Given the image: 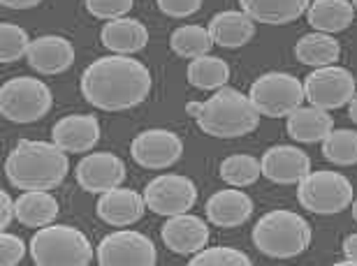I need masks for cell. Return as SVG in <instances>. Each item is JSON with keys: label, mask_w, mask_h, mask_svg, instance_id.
Wrapping results in <instances>:
<instances>
[{"label": "cell", "mask_w": 357, "mask_h": 266, "mask_svg": "<svg viewBox=\"0 0 357 266\" xmlns=\"http://www.w3.org/2000/svg\"><path fill=\"white\" fill-rule=\"evenodd\" d=\"M14 218H17V213H14V201L5 190H0V229L7 232V227L12 225Z\"/></svg>", "instance_id": "obj_36"}, {"label": "cell", "mask_w": 357, "mask_h": 266, "mask_svg": "<svg viewBox=\"0 0 357 266\" xmlns=\"http://www.w3.org/2000/svg\"><path fill=\"white\" fill-rule=\"evenodd\" d=\"M323 155L337 167L357 164V130H332L323 139Z\"/></svg>", "instance_id": "obj_30"}, {"label": "cell", "mask_w": 357, "mask_h": 266, "mask_svg": "<svg viewBox=\"0 0 357 266\" xmlns=\"http://www.w3.org/2000/svg\"><path fill=\"white\" fill-rule=\"evenodd\" d=\"M169 47H172V52L176 56L192 61V58H199V56L209 54L213 47V40H211L209 28L190 24V26L176 28L172 33V38H169Z\"/></svg>", "instance_id": "obj_28"}, {"label": "cell", "mask_w": 357, "mask_h": 266, "mask_svg": "<svg viewBox=\"0 0 357 266\" xmlns=\"http://www.w3.org/2000/svg\"><path fill=\"white\" fill-rule=\"evenodd\" d=\"M70 171L68 153L52 141L24 139L10 150L5 160V176L17 190H54L66 181Z\"/></svg>", "instance_id": "obj_2"}, {"label": "cell", "mask_w": 357, "mask_h": 266, "mask_svg": "<svg viewBox=\"0 0 357 266\" xmlns=\"http://www.w3.org/2000/svg\"><path fill=\"white\" fill-rule=\"evenodd\" d=\"M351 3H353V7H355V10H357V0H351Z\"/></svg>", "instance_id": "obj_41"}, {"label": "cell", "mask_w": 357, "mask_h": 266, "mask_svg": "<svg viewBox=\"0 0 357 266\" xmlns=\"http://www.w3.org/2000/svg\"><path fill=\"white\" fill-rule=\"evenodd\" d=\"M344 255H346V260L341 262V266H346V264L357 266V234L346 236V241H344Z\"/></svg>", "instance_id": "obj_37"}, {"label": "cell", "mask_w": 357, "mask_h": 266, "mask_svg": "<svg viewBox=\"0 0 357 266\" xmlns=\"http://www.w3.org/2000/svg\"><path fill=\"white\" fill-rule=\"evenodd\" d=\"M158 262L153 241L132 229H119L98 243V264L102 266H153Z\"/></svg>", "instance_id": "obj_10"}, {"label": "cell", "mask_w": 357, "mask_h": 266, "mask_svg": "<svg viewBox=\"0 0 357 266\" xmlns=\"http://www.w3.org/2000/svg\"><path fill=\"white\" fill-rule=\"evenodd\" d=\"M185 111L197 120L199 130L216 139L246 136L260 125V111L253 107L251 97L227 86L218 88L204 102H188Z\"/></svg>", "instance_id": "obj_3"}, {"label": "cell", "mask_w": 357, "mask_h": 266, "mask_svg": "<svg viewBox=\"0 0 357 266\" xmlns=\"http://www.w3.org/2000/svg\"><path fill=\"white\" fill-rule=\"evenodd\" d=\"M77 183L91 195L119 188L126 181V164L114 153H89L77 164Z\"/></svg>", "instance_id": "obj_13"}, {"label": "cell", "mask_w": 357, "mask_h": 266, "mask_svg": "<svg viewBox=\"0 0 357 266\" xmlns=\"http://www.w3.org/2000/svg\"><path fill=\"white\" fill-rule=\"evenodd\" d=\"M241 12L258 24L269 26H283L297 21L309 10L311 0H239Z\"/></svg>", "instance_id": "obj_22"}, {"label": "cell", "mask_w": 357, "mask_h": 266, "mask_svg": "<svg viewBox=\"0 0 357 266\" xmlns=\"http://www.w3.org/2000/svg\"><path fill=\"white\" fill-rule=\"evenodd\" d=\"M351 208H353V218L357 220V199H353V204H351Z\"/></svg>", "instance_id": "obj_40"}, {"label": "cell", "mask_w": 357, "mask_h": 266, "mask_svg": "<svg viewBox=\"0 0 357 266\" xmlns=\"http://www.w3.org/2000/svg\"><path fill=\"white\" fill-rule=\"evenodd\" d=\"M248 97L260 116L283 118L304 102V84L288 72H267L251 84Z\"/></svg>", "instance_id": "obj_8"}, {"label": "cell", "mask_w": 357, "mask_h": 266, "mask_svg": "<svg viewBox=\"0 0 357 266\" xmlns=\"http://www.w3.org/2000/svg\"><path fill=\"white\" fill-rule=\"evenodd\" d=\"M262 176L276 185L299 183L311 171V157L297 146H271L260 157Z\"/></svg>", "instance_id": "obj_14"}, {"label": "cell", "mask_w": 357, "mask_h": 266, "mask_svg": "<svg viewBox=\"0 0 357 266\" xmlns=\"http://www.w3.org/2000/svg\"><path fill=\"white\" fill-rule=\"evenodd\" d=\"M135 0H86V10L96 19L114 21L130 14Z\"/></svg>", "instance_id": "obj_33"}, {"label": "cell", "mask_w": 357, "mask_h": 266, "mask_svg": "<svg viewBox=\"0 0 357 266\" xmlns=\"http://www.w3.org/2000/svg\"><path fill=\"white\" fill-rule=\"evenodd\" d=\"M190 266H251L246 253L237 248L216 246V248H202L192 255Z\"/></svg>", "instance_id": "obj_32"}, {"label": "cell", "mask_w": 357, "mask_h": 266, "mask_svg": "<svg viewBox=\"0 0 357 266\" xmlns=\"http://www.w3.org/2000/svg\"><path fill=\"white\" fill-rule=\"evenodd\" d=\"M306 19L318 33H341L353 24L355 7L351 0H311Z\"/></svg>", "instance_id": "obj_25"}, {"label": "cell", "mask_w": 357, "mask_h": 266, "mask_svg": "<svg viewBox=\"0 0 357 266\" xmlns=\"http://www.w3.org/2000/svg\"><path fill=\"white\" fill-rule=\"evenodd\" d=\"M355 93V77L351 75V70L339 65L316 68L304 79V97L309 100L311 107L325 111L346 107Z\"/></svg>", "instance_id": "obj_9"}, {"label": "cell", "mask_w": 357, "mask_h": 266, "mask_svg": "<svg viewBox=\"0 0 357 266\" xmlns=\"http://www.w3.org/2000/svg\"><path fill=\"white\" fill-rule=\"evenodd\" d=\"M162 243L176 255H195L209 241V225L190 213H178L167 218L160 229Z\"/></svg>", "instance_id": "obj_15"}, {"label": "cell", "mask_w": 357, "mask_h": 266, "mask_svg": "<svg viewBox=\"0 0 357 266\" xmlns=\"http://www.w3.org/2000/svg\"><path fill=\"white\" fill-rule=\"evenodd\" d=\"M288 134L299 143H318L334 130V118L318 107H299L288 116Z\"/></svg>", "instance_id": "obj_24"}, {"label": "cell", "mask_w": 357, "mask_h": 266, "mask_svg": "<svg viewBox=\"0 0 357 266\" xmlns=\"http://www.w3.org/2000/svg\"><path fill=\"white\" fill-rule=\"evenodd\" d=\"M130 155L144 169H167L183 155V141L172 130L153 127L135 136L130 143Z\"/></svg>", "instance_id": "obj_12"}, {"label": "cell", "mask_w": 357, "mask_h": 266, "mask_svg": "<svg viewBox=\"0 0 357 266\" xmlns=\"http://www.w3.org/2000/svg\"><path fill=\"white\" fill-rule=\"evenodd\" d=\"M211 225L232 229L239 227L253 215V199L241 188H225L213 192L204 206Z\"/></svg>", "instance_id": "obj_19"}, {"label": "cell", "mask_w": 357, "mask_h": 266, "mask_svg": "<svg viewBox=\"0 0 357 266\" xmlns=\"http://www.w3.org/2000/svg\"><path fill=\"white\" fill-rule=\"evenodd\" d=\"M100 40H102V47L107 52L132 56L149 45V31L137 19L123 17V19L107 21L102 31H100Z\"/></svg>", "instance_id": "obj_20"}, {"label": "cell", "mask_w": 357, "mask_h": 266, "mask_svg": "<svg viewBox=\"0 0 357 266\" xmlns=\"http://www.w3.org/2000/svg\"><path fill=\"white\" fill-rule=\"evenodd\" d=\"M253 243L271 260H292L311 246V227L299 213L276 208L255 222Z\"/></svg>", "instance_id": "obj_4"}, {"label": "cell", "mask_w": 357, "mask_h": 266, "mask_svg": "<svg viewBox=\"0 0 357 266\" xmlns=\"http://www.w3.org/2000/svg\"><path fill=\"white\" fill-rule=\"evenodd\" d=\"M262 176L260 160L246 153H234L220 162V178L232 188H246Z\"/></svg>", "instance_id": "obj_29"}, {"label": "cell", "mask_w": 357, "mask_h": 266, "mask_svg": "<svg viewBox=\"0 0 357 266\" xmlns=\"http://www.w3.org/2000/svg\"><path fill=\"white\" fill-rule=\"evenodd\" d=\"M297 199L306 211L316 215H334L346 211L353 204V185L351 181L334 169L309 171L297 183Z\"/></svg>", "instance_id": "obj_7"}, {"label": "cell", "mask_w": 357, "mask_h": 266, "mask_svg": "<svg viewBox=\"0 0 357 266\" xmlns=\"http://www.w3.org/2000/svg\"><path fill=\"white\" fill-rule=\"evenodd\" d=\"M31 49V38L21 26L17 24H3L0 26V61L14 63L24 58Z\"/></svg>", "instance_id": "obj_31"}, {"label": "cell", "mask_w": 357, "mask_h": 266, "mask_svg": "<svg viewBox=\"0 0 357 266\" xmlns=\"http://www.w3.org/2000/svg\"><path fill=\"white\" fill-rule=\"evenodd\" d=\"M144 201L151 213L172 218L178 213H188L195 206L197 188L183 174H162L144 188Z\"/></svg>", "instance_id": "obj_11"}, {"label": "cell", "mask_w": 357, "mask_h": 266, "mask_svg": "<svg viewBox=\"0 0 357 266\" xmlns=\"http://www.w3.org/2000/svg\"><path fill=\"white\" fill-rule=\"evenodd\" d=\"M26 61L38 75H61L73 68L75 47L61 35H42L31 42Z\"/></svg>", "instance_id": "obj_17"}, {"label": "cell", "mask_w": 357, "mask_h": 266, "mask_svg": "<svg viewBox=\"0 0 357 266\" xmlns=\"http://www.w3.org/2000/svg\"><path fill=\"white\" fill-rule=\"evenodd\" d=\"M0 3L7 10H31V7H38L42 0H0Z\"/></svg>", "instance_id": "obj_38"}, {"label": "cell", "mask_w": 357, "mask_h": 266, "mask_svg": "<svg viewBox=\"0 0 357 266\" xmlns=\"http://www.w3.org/2000/svg\"><path fill=\"white\" fill-rule=\"evenodd\" d=\"M188 84L195 86L199 91H218L227 86V79H230V65L227 61L218 58V56H199V58H192L188 65Z\"/></svg>", "instance_id": "obj_27"}, {"label": "cell", "mask_w": 357, "mask_h": 266, "mask_svg": "<svg viewBox=\"0 0 357 266\" xmlns=\"http://www.w3.org/2000/svg\"><path fill=\"white\" fill-rule=\"evenodd\" d=\"M54 104L49 86L38 77H14L0 88V114L10 123H35Z\"/></svg>", "instance_id": "obj_6"}, {"label": "cell", "mask_w": 357, "mask_h": 266, "mask_svg": "<svg viewBox=\"0 0 357 266\" xmlns=\"http://www.w3.org/2000/svg\"><path fill=\"white\" fill-rule=\"evenodd\" d=\"M26 255V243L17 234L3 232L0 234V264L3 266H17Z\"/></svg>", "instance_id": "obj_34"}, {"label": "cell", "mask_w": 357, "mask_h": 266, "mask_svg": "<svg viewBox=\"0 0 357 266\" xmlns=\"http://www.w3.org/2000/svg\"><path fill=\"white\" fill-rule=\"evenodd\" d=\"M31 257L38 266H86L93 262V246L86 234L70 225L40 227L31 239Z\"/></svg>", "instance_id": "obj_5"}, {"label": "cell", "mask_w": 357, "mask_h": 266, "mask_svg": "<svg viewBox=\"0 0 357 266\" xmlns=\"http://www.w3.org/2000/svg\"><path fill=\"white\" fill-rule=\"evenodd\" d=\"M84 100L100 111H128L151 93V72L132 56H105L84 70L79 81Z\"/></svg>", "instance_id": "obj_1"}, {"label": "cell", "mask_w": 357, "mask_h": 266, "mask_svg": "<svg viewBox=\"0 0 357 266\" xmlns=\"http://www.w3.org/2000/svg\"><path fill=\"white\" fill-rule=\"evenodd\" d=\"M348 116H351V120L357 125V93L353 95L351 102H348Z\"/></svg>", "instance_id": "obj_39"}, {"label": "cell", "mask_w": 357, "mask_h": 266, "mask_svg": "<svg viewBox=\"0 0 357 266\" xmlns=\"http://www.w3.org/2000/svg\"><path fill=\"white\" fill-rule=\"evenodd\" d=\"M295 56L302 65L325 68L334 65L341 56V45L330 33H309L295 45Z\"/></svg>", "instance_id": "obj_26"}, {"label": "cell", "mask_w": 357, "mask_h": 266, "mask_svg": "<svg viewBox=\"0 0 357 266\" xmlns=\"http://www.w3.org/2000/svg\"><path fill=\"white\" fill-rule=\"evenodd\" d=\"M59 199L49 190H26L17 201H14V213L21 225L40 229L56 222L59 218Z\"/></svg>", "instance_id": "obj_23"}, {"label": "cell", "mask_w": 357, "mask_h": 266, "mask_svg": "<svg viewBox=\"0 0 357 266\" xmlns=\"http://www.w3.org/2000/svg\"><path fill=\"white\" fill-rule=\"evenodd\" d=\"M209 33L213 45L223 49H239L255 38V21L246 12H218L209 21Z\"/></svg>", "instance_id": "obj_21"}, {"label": "cell", "mask_w": 357, "mask_h": 266, "mask_svg": "<svg viewBox=\"0 0 357 266\" xmlns=\"http://www.w3.org/2000/svg\"><path fill=\"white\" fill-rule=\"evenodd\" d=\"M146 201L144 195L130 188H112L100 195L98 199V218L112 227H128L132 222H139L144 215Z\"/></svg>", "instance_id": "obj_18"}, {"label": "cell", "mask_w": 357, "mask_h": 266, "mask_svg": "<svg viewBox=\"0 0 357 266\" xmlns=\"http://www.w3.org/2000/svg\"><path fill=\"white\" fill-rule=\"evenodd\" d=\"M155 3H158V10L162 14H167L172 19L192 17L202 7V0H155Z\"/></svg>", "instance_id": "obj_35"}, {"label": "cell", "mask_w": 357, "mask_h": 266, "mask_svg": "<svg viewBox=\"0 0 357 266\" xmlns=\"http://www.w3.org/2000/svg\"><path fill=\"white\" fill-rule=\"evenodd\" d=\"M52 139L66 153H89L100 141V123L91 114H70L56 120Z\"/></svg>", "instance_id": "obj_16"}]
</instances>
